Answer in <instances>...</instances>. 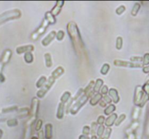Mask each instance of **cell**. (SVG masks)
<instances>
[{"label":"cell","instance_id":"cell-26","mask_svg":"<svg viewBox=\"0 0 149 139\" xmlns=\"http://www.w3.org/2000/svg\"><path fill=\"white\" fill-rule=\"evenodd\" d=\"M95 81H91L90 82L88 85L84 89V94H89L90 92L92 91H93L92 88H93L94 85H95Z\"/></svg>","mask_w":149,"mask_h":139},{"label":"cell","instance_id":"cell-18","mask_svg":"<svg viewBox=\"0 0 149 139\" xmlns=\"http://www.w3.org/2000/svg\"><path fill=\"white\" fill-rule=\"evenodd\" d=\"M44 19L47 20V22L50 23V25H54V24L56 23V18L55 17L54 15L52 14L51 13V12H47L45 15H44Z\"/></svg>","mask_w":149,"mask_h":139},{"label":"cell","instance_id":"cell-11","mask_svg":"<svg viewBox=\"0 0 149 139\" xmlns=\"http://www.w3.org/2000/svg\"><path fill=\"white\" fill-rule=\"evenodd\" d=\"M34 50V47L33 45H26V46H22L19 47L16 49V52L17 54H26L28 52H31Z\"/></svg>","mask_w":149,"mask_h":139},{"label":"cell","instance_id":"cell-36","mask_svg":"<svg viewBox=\"0 0 149 139\" xmlns=\"http://www.w3.org/2000/svg\"><path fill=\"white\" fill-rule=\"evenodd\" d=\"M126 10V7L124 6V5H121V6H119L116 10V13L117 14V15H121L122 14L124 13Z\"/></svg>","mask_w":149,"mask_h":139},{"label":"cell","instance_id":"cell-19","mask_svg":"<svg viewBox=\"0 0 149 139\" xmlns=\"http://www.w3.org/2000/svg\"><path fill=\"white\" fill-rule=\"evenodd\" d=\"M103 81L100 79V78H98L95 81V85L93 87V91L94 93H99V91H100V89L103 87Z\"/></svg>","mask_w":149,"mask_h":139},{"label":"cell","instance_id":"cell-49","mask_svg":"<svg viewBox=\"0 0 149 139\" xmlns=\"http://www.w3.org/2000/svg\"><path fill=\"white\" fill-rule=\"evenodd\" d=\"M90 139H98V138H97V136H92V137L90 138Z\"/></svg>","mask_w":149,"mask_h":139},{"label":"cell","instance_id":"cell-20","mask_svg":"<svg viewBox=\"0 0 149 139\" xmlns=\"http://www.w3.org/2000/svg\"><path fill=\"white\" fill-rule=\"evenodd\" d=\"M71 94L70 91H65L63 93V94L61 96V102L63 104H65L67 102H68L71 99Z\"/></svg>","mask_w":149,"mask_h":139},{"label":"cell","instance_id":"cell-38","mask_svg":"<svg viewBox=\"0 0 149 139\" xmlns=\"http://www.w3.org/2000/svg\"><path fill=\"white\" fill-rule=\"evenodd\" d=\"M42 125H43V121L42 120H38L37 122V124H36V126H35V130L36 131H40L41 129V127H42Z\"/></svg>","mask_w":149,"mask_h":139},{"label":"cell","instance_id":"cell-34","mask_svg":"<svg viewBox=\"0 0 149 139\" xmlns=\"http://www.w3.org/2000/svg\"><path fill=\"white\" fill-rule=\"evenodd\" d=\"M65 37V33L63 32V31H62V30H61V31H59L57 33V34H56V38H57V40L59 41H62L63 38H64Z\"/></svg>","mask_w":149,"mask_h":139},{"label":"cell","instance_id":"cell-8","mask_svg":"<svg viewBox=\"0 0 149 139\" xmlns=\"http://www.w3.org/2000/svg\"><path fill=\"white\" fill-rule=\"evenodd\" d=\"M83 94H84V89L83 88H79L78 90V91L76 92V94L74 95V96L73 98H71L70 99V101L68 102L67 107H66V112L67 113L70 112V109L72 107V106L74 104L75 102H76Z\"/></svg>","mask_w":149,"mask_h":139},{"label":"cell","instance_id":"cell-13","mask_svg":"<svg viewBox=\"0 0 149 139\" xmlns=\"http://www.w3.org/2000/svg\"><path fill=\"white\" fill-rule=\"evenodd\" d=\"M118 117V115L116 113H113L112 115L109 116V117L105 120V125L108 128H111L113 125H114L116 122V120Z\"/></svg>","mask_w":149,"mask_h":139},{"label":"cell","instance_id":"cell-10","mask_svg":"<svg viewBox=\"0 0 149 139\" xmlns=\"http://www.w3.org/2000/svg\"><path fill=\"white\" fill-rule=\"evenodd\" d=\"M64 2L63 1H57L56 3H55V5L54 6V7L51 10V13L52 14L54 15L55 17L58 15L60 12L62 10V8L64 5Z\"/></svg>","mask_w":149,"mask_h":139},{"label":"cell","instance_id":"cell-27","mask_svg":"<svg viewBox=\"0 0 149 139\" xmlns=\"http://www.w3.org/2000/svg\"><path fill=\"white\" fill-rule=\"evenodd\" d=\"M109 70H110V65L109 64H107V63H105L102 66L101 70H100V73L103 75H107Z\"/></svg>","mask_w":149,"mask_h":139},{"label":"cell","instance_id":"cell-3","mask_svg":"<svg viewBox=\"0 0 149 139\" xmlns=\"http://www.w3.org/2000/svg\"><path fill=\"white\" fill-rule=\"evenodd\" d=\"M94 94V91L90 92L89 94H84L81 96L80 98H79L76 102H75V104L72 106V107L70 109V113L72 115H76L78 112L80 110V109L85 105V104L87 102L89 98H91L92 97V94Z\"/></svg>","mask_w":149,"mask_h":139},{"label":"cell","instance_id":"cell-32","mask_svg":"<svg viewBox=\"0 0 149 139\" xmlns=\"http://www.w3.org/2000/svg\"><path fill=\"white\" fill-rule=\"evenodd\" d=\"M97 130H98V123L97 122H93L91 125V133L92 136H95V134L97 133Z\"/></svg>","mask_w":149,"mask_h":139},{"label":"cell","instance_id":"cell-42","mask_svg":"<svg viewBox=\"0 0 149 139\" xmlns=\"http://www.w3.org/2000/svg\"><path fill=\"white\" fill-rule=\"evenodd\" d=\"M142 89H143V91L145 92L146 95L149 96V82H147L143 85Z\"/></svg>","mask_w":149,"mask_h":139},{"label":"cell","instance_id":"cell-12","mask_svg":"<svg viewBox=\"0 0 149 139\" xmlns=\"http://www.w3.org/2000/svg\"><path fill=\"white\" fill-rule=\"evenodd\" d=\"M109 96L111 97V98L112 99V102H114V104L119 103L120 98H119V94H118V91H117L116 89H115V88H110L109 91Z\"/></svg>","mask_w":149,"mask_h":139},{"label":"cell","instance_id":"cell-41","mask_svg":"<svg viewBox=\"0 0 149 139\" xmlns=\"http://www.w3.org/2000/svg\"><path fill=\"white\" fill-rule=\"evenodd\" d=\"M130 61L132 62H135V63H140V62L142 61V58L140 57H131Z\"/></svg>","mask_w":149,"mask_h":139},{"label":"cell","instance_id":"cell-5","mask_svg":"<svg viewBox=\"0 0 149 139\" xmlns=\"http://www.w3.org/2000/svg\"><path fill=\"white\" fill-rule=\"evenodd\" d=\"M55 80H56V79L53 78V77L51 75L50 77L49 78V79L47 80V83L44 84V86L41 88H40V90H39L37 91V97L38 98H44V96L47 94V92L50 91V89L52 87V85H53L55 82Z\"/></svg>","mask_w":149,"mask_h":139},{"label":"cell","instance_id":"cell-25","mask_svg":"<svg viewBox=\"0 0 149 139\" xmlns=\"http://www.w3.org/2000/svg\"><path fill=\"white\" fill-rule=\"evenodd\" d=\"M140 7H141V6H140V4L139 2H136V3L134 4V6H133L132 9V12H131V15H132V16L135 17L136 15H138L140 9Z\"/></svg>","mask_w":149,"mask_h":139},{"label":"cell","instance_id":"cell-21","mask_svg":"<svg viewBox=\"0 0 149 139\" xmlns=\"http://www.w3.org/2000/svg\"><path fill=\"white\" fill-rule=\"evenodd\" d=\"M44 60H45V65L48 68H51L52 66V55L50 53L44 54Z\"/></svg>","mask_w":149,"mask_h":139},{"label":"cell","instance_id":"cell-31","mask_svg":"<svg viewBox=\"0 0 149 139\" xmlns=\"http://www.w3.org/2000/svg\"><path fill=\"white\" fill-rule=\"evenodd\" d=\"M140 107H136L135 109L133 110V112H132V118L133 120H137V119L138 118V116L140 115Z\"/></svg>","mask_w":149,"mask_h":139},{"label":"cell","instance_id":"cell-4","mask_svg":"<svg viewBox=\"0 0 149 139\" xmlns=\"http://www.w3.org/2000/svg\"><path fill=\"white\" fill-rule=\"evenodd\" d=\"M39 107V100L37 97H34L31 101V106L30 109V117L28 120L29 125H33L37 121Z\"/></svg>","mask_w":149,"mask_h":139},{"label":"cell","instance_id":"cell-7","mask_svg":"<svg viewBox=\"0 0 149 139\" xmlns=\"http://www.w3.org/2000/svg\"><path fill=\"white\" fill-rule=\"evenodd\" d=\"M114 64L117 67H124L128 68H140L143 67V64L141 63H135L132 62L124 61L120 59H115L114 61Z\"/></svg>","mask_w":149,"mask_h":139},{"label":"cell","instance_id":"cell-14","mask_svg":"<svg viewBox=\"0 0 149 139\" xmlns=\"http://www.w3.org/2000/svg\"><path fill=\"white\" fill-rule=\"evenodd\" d=\"M103 96L100 93H97V94H95V95L90 98V104L92 106H93V107L96 106L103 99Z\"/></svg>","mask_w":149,"mask_h":139},{"label":"cell","instance_id":"cell-29","mask_svg":"<svg viewBox=\"0 0 149 139\" xmlns=\"http://www.w3.org/2000/svg\"><path fill=\"white\" fill-rule=\"evenodd\" d=\"M126 119V115L125 114H122L121 115L119 116L116 120L115 122V125L116 126H119L122 124V122H124V120Z\"/></svg>","mask_w":149,"mask_h":139},{"label":"cell","instance_id":"cell-46","mask_svg":"<svg viewBox=\"0 0 149 139\" xmlns=\"http://www.w3.org/2000/svg\"><path fill=\"white\" fill-rule=\"evenodd\" d=\"M99 103H100V106L101 107H106V106L108 104L103 99H102L101 101L99 102Z\"/></svg>","mask_w":149,"mask_h":139},{"label":"cell","instance_id":"cell-35","mask_svg":"<svg viewBox=\"0 0 149 139\" xmlns=\"http://www.w3.org/2000/svg\"><path fill=\"white\" fill-rule=\"evenodd\" d=\"M142 64L143 66L149 65V53H146L142 58Z\"/></svg>","mask_w":149,"mask_h":139},{"label":"cell","instance_id":"cell-17","mask_svg":"<svg viewBox=\"0 0 149 139\" xmlns=\"http://www.w3.org/2000/svg\"><path fill=\"white\" fill-rule=\"evenodd\" d=\"M65 72V70L64 68L61 66H59L57 68H55L54 71L52 72V76L55 78V79H58V78H60L61 75H63V73Z\"/></svg>","mask_w":149,"mask_h":139},{"label":"cell","instance_id":"cell-2","mask_svg":"<svg viewBox=\"0 0 149 139\" xmlns=\"http://www.w3.org/2000/svg\"><path fill=\"white\" fill-rule=\"evenodd\" d=\"M149 100V96H147L143 91L142 87L138 85L135 88V95H134V104L136 107H142L146 102Z\"/></svg>","mask_w":149,"mask_h":139},{"label":"cell","instance_id":"cell-50","mask_svg":"<svg viewBox=\"0 0 149 139\" xmlns=\"http://www.w3.org/2000/svg\"><path fill=\"white\" fill-rule=\"evenodd\" d=\"M31 139H38V138H37V137H35V136H33V137L31 138Z\"/></svg>","mask_w":149,"mask_h":139},{"label":"cell","instance_id":"cell-40","mask_svg":"<svg viewBox=\"0 0 149 139\" xmlns=\"http://www.w3.org/2000/svg\"><path fill=\"white\" fill-rule=\"evenodd\" d=\"M109 89L107 85H103V86L102 87L101 89H100V94H101L103 96L107 95V94H109Z\"/></svg>","mask_w":149,"mask_h":139},{"label":"cell","instance_id":"cell-22","mask_svg":"<svg viewBox=\"0 0 149 139\" xmlns=\"http://www.w3.org/2000/svg\"><path fill=\"white\" fill-rule=\"evenodd\" d=\"M47 78H46L45 76H41V77H40V78H39L37 82V83H36L37 88H41L44 86V84L47 83Z\"/></svg>","mask_w":149,"mask_h":139},{"label":"cell","instance_id":"cell-39","mask_svg":"<svg viewBox=\"0 0 149 139\" xmlns=\"http://www.w3.org/2000/svg\"><path fill=\"white\" fill-rule=\"evenodd\" d=\"M90 133H91V128H90L88 125L84 126V128H83V130H82V133H83V135H85V136H88Z\"/></svg>","mask_w":149,"mask_h":139},{"label":"cell","instance_id":"cell-6","mask_svg":"<svg viewBox=\"0 0 149 139\" xmlns=\"http://www.w3.org/2000/svg\"><path fill=\"white\" fill-rule=\"evenodd\" d=\"M49 25H50V23H48L47 21L44 19L43 21L41 22V24L39 26L37 29L31 34V39L33 41H37L42 34L45 33V31H47Z\"/></svg>","mask_w":149,"mask_h":139},{"label":"cell","instance_id":"cell-48","mask_svg":"<svg viewBox=\"0 0 149 139\" xmlns=\"http://www.w3.org/2000/svg\"><path fill=\"white\" fill-rule=\"evenodd\" d=\"M79 139H90L89 138L88 136H85V135H81V136L79 137Z\"/></svg>","mask_w":149,"mask_h":139},{"label":"cell","instance_id":"cell-43","mask_svg":"<svg viewBox=\"0 0 149 139\" xmlns=\"http://www.w3.org/2000/svg\"><path fill=\"white\" fill-rule=\"evenodd\" d=\"M103 99L108 104H111V103L112 102V99L111 98V97L109 96V95H105L103 96Z\"/></svg>","mask_w":149,"mask_h":139},{"label":"cell","instance_id":"cell-9","mask_svg":"<svg viewBox=\"0 0 149 139\" xmlns=\"http://www.w3.org/2000/svg\"><path fill=\"white\" fill-rule=\"evenodd\" d=\"M56 34H57V33L55 31H50V32L47 34V36H45V37L42 39V41H41L42 46H44V47H48V46L52 43V41L54 40L55 38H56Z\"/></svg>","mask_w":149,"mask_h":139},{"label":"cell","instance_id":"cell-37","mask_svg":"<svg viewBox=\"0 0 149 139\" xmlns=\"http://www.w3.org/2000/svg\"><path fill=\"white\" fill-rule=\"evenodd\" d=\"M105 122V116L103 115H100L97 119V123L99 125H103V124Z\"/></svg>","mask_w":149,"mask_h":139},{"label":"cell","instance_id":"cell-24","mask_svg":"<svg viewBox=\"0 0 149 139\" xmlns=\"http://www.w3.org/2000/svg\"><path fill=\"white\" fill-rule=\"evenodd\" d=\"M24 60L28 64H31L34 62V55L31 52L26 53L24 55Z\"/></svg>","mask_w":149,"mask_h":139},{"label":"cell","instance_id":"cell-51","mask_svg":"<svg viewBox=\"0 0 149 139\" xmlns=\"http://www.w3.org/2000/svg\"><path fill=\"white\" fill-rule=\"evenodd\" d=\"M98 139H104V138H103V137H100V138H98Z\"/></svg>","mask_w":149,"mask_h":139},{"label":"cell","instance_id":"cell-16","mask_svg":"<svg viewBox=\"0 0 149 139\" xmlns=\"http://www.w3.org/2000/svg\"><path fill=\"white\" fill-rule=\"evenodd\" d=\"M65 114V104H62L60 102V104H58V110H57V113H56V117L58 120H62L64 117Z\"/></svg>","mask_w":149,"mask_h":139},{"label":"cell","instance_id":"cell-15","mask_svg":"<svg viewBox=\"0 0 149 139\" xmlns=\"http://www.w3.org/2000/svg\"><path fill=\"white\" fill-rule=\"evenodd\" d=\"M44 138L45 139L52 138V125L47 123L44 128Z\"/></svg>","mask_w":149,"mask_h":139},{"label":"cell","instance_id":"cell-33","mask_svg":"<svg viewBox=\"0 0 149 139\" xmlns=\"http://www.w3.org/2000/svg\"><path fill=\"white\" fill-rule=\"evenodd\" d=\"M111 131H112V130L111 128H107L105 130V132H104V134H103V138L104 139H109L110 136H111Z\"/></svg>","mask_w":149,"mask_h":139},{"label":"cell","instance_id":"cell-47","mask_svg":"<svg viewBox=\"0 0 149 139\" xmlns=\"http://www.w3.org/2000/svg\"><path fill=\"white\" fill-rule=\"evenodd\" d=\"M142 71L145 73H149V65L148 66H145L142 68Z\"/></svg>","mask_w":149,"mask_h":139},{"label":"cell","instance_id":"cell-23","mask_svg":"<svg viewBox=\"0 0 149 139\" xmlns=\"http://www.w3.org/2000/svg\"><path fill=\"white\" fill-rule=\"evenodd\" d=\"M116 106L114 104H109L108 107H106V108L104 110V114L105 115H111L113 114V112L116 110Z\"/></svg>","mask_w":149,"mask_h":139},{"label":"cell","instance_id":"cell-44","mask_svg":"<svg viewBox=\"0 0 149 139\" xmlns=\"http://www.w3.org/2000/svg\"><path fill=\"white\" fill-rule=\"evenodd\" d=\"M9 126H15L17 125V121L16 120H10L7 122Z\"/></svg>","mask_w":149,"mask_h":139},{"label":"cell","instance_id":"cell-45","mask_svg":"<svg viewBox=\"0 0 149 139\" xmlns=\"http://www.w3.org/2000/svg\"><path fill=\"white\" fill-rule=\"evenodd\" d=\"M38 139H45V138H44V133L41 130L40 131L38 132Z\"/></svg>","mask_w":149,"mask_h":139},{"label":"cell","instance_id":"cell-28","mask_svg":"<svg viewBox=\"0 0 149 139\" xmlns=\"http://www.w3.org/2000/svg\"><path fill=\"white\" fill-rule=\"evenodd\" d=\"M105 127L104 125H99L98 128V130H97V136H98L99 138L100 137H103V134H104V132H105Z\"/></svg>","mask_w":149,"mask_h":139},{"label":"cell","instance_id":"cell-1","mask_svg":"<svg viewBox=\"0 0 149 139\" xmlns=\"http://www.w3.org/2000/svg\"><path fill=\"white\" fill-rule=\"evenodd\" d=\"M67 31L71 38V42L74 47V49L76 53H80V56L82 53H84L85 45L81 40V35L79 31V28L76 24L74 22H69L67 24Z\"/></svg>","mask_w":149,"mask_h":139},{"label":"cell","instance_id":"cell-30","mask_svg":"<svg viewBox=\"0 0 149 139\" xmlns=\"http://www.w3.org/2000/svg\"><path fill=\"white\" fill-rule=\"evenodd\" d=\"M122 46H123V38L121 36H119L116 38V48L118 49V50H120L122 49Z\"/></svg>","mask_w":149,"mask_h":139}]
</instances>
